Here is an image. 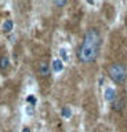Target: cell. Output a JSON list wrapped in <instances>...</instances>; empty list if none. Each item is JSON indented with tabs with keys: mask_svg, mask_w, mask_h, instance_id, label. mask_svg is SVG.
Masks as SVG:
<instances>
[{
	"mask_svg": "<svg viewBox=\"0 0 127 132\" xmlns=\"http://www.w3.org/2000/svg\"><path fill=\"white\" fill-rule=\"evenodd\" d=\"M22 132H31V129H29V128H24Z\"/></svg>",
	"mask_w": 127,
	"mask_h": 132,
	"instance_id": "14",
	"label": "cell"
},
{
	"mask_svg": "<svg viewBox=\"0 0 127 132\" xmlns=\"http://www.w3.org/2000/svg\"><path fill=\"white\" fill-rule=\"evenodd\" d=\"M108 74L110 77L115 84H123L126 80V72H124V68L120 65V63H112L108 68Z\"/></svg>",
	"mask_w": 127,
	"mask_h": 132,
	"instance_id": "2",
	"label": "cell"
},
{
	"mask_svg": "<svg viewBox=\"0 0 127 132\" xmlns=\"http://www.w3.org/2000/svg\"><path fill=\"white\" fill-rule=\"evenodd\" d=\"M54 2V4L57 7H62V6H65V3H66V0H53Z\"/></svg>",
	"mask_w": 127,
	"mask_h": 132,
	"instance_id": "10",
	"label": "cell"
},
{
	"mask_svg": "<svg viewBox=\"0 0 127 132\" xmlns=\"http://www.w3.org/2000/svg\"><path fill=\"white\" fill-rule=\"evenodd\" d=\"M61 114H62V117L64 118H71V116H72V111L71 109H69L68 106H65L62 110H61Z\"/></svg>",
	"mask_w": 127,
	"mask_h": 132,
	"instance_id": "9",
	"label": "cell"
},
{
	"mask_svg": "<svg viewBox=\"0 0 127 132\" xmlns=\"http://www.w3.org/2000/svg\"><path fill=\"white\" fill-rule=\"evenodd\" d=\"M10 68V59L7 56H2L0 58V69L2 70H7Z\"/></svg>",
	"mask_w": 127,
	"mask_h": 132,
	"instance_id": "7",
	"label": "cell"
},
{
	"mask_svg": "<svg viewBox=\"0 0 127 132\" xmlns=\"http://www.w3.org/2000/svg\"><path fill=\"white\" fill-rule=\"evenodd\" d=\"M26 101L29 102V103H32V105H35V103H36V99H35L33 95H29V96L26 98Z\"/></svg>",
	"mask_w": 127,
	"mask_h": 132,
	"instance_id": "12",
	"label": "cell"
},
{
	"mask_svg": "<svg viewBox=\"0 0 127 132\" xmlns=\"http://www.w3.org/2000/svg\"><path fill=\"white\" fill-rule=\"evenodd\" d=\"M51 68H53V72H55V73L61 72V70L64 69L62 61H59V59H55V61H53V65H51Z\"/></svg>",
	"mask_w": 127,
	"mask_h": 132,
	"instance_id": "6",
	"label": "cell"
},
{
	"mask_svg": "<svg viewBox=\"0 0 127 132\" xmlns=\"http://www.w3.org/2000/svg\"><path fill=\"white\" fill-rule=\"evenodd\" d=\"M112 109L116 111H120L123 109V99L122 98H119V96L115 98V101L112 102Z\"/></svg>",
	"mask_w": 127,
	"mask_h": 132,
	"instance_id": "5",
	"label": "cell"
},
{
	"mask_svg": "<svg viewBox=\"0 0 127 132\" xmlns=\"http://www.w3.org/2000/svg\"><path fill=\"white\" fill-rule=\"evenodd\" d=\"M101 45V36L97 29H88L84 33L83 43L79 47L77 51V58L83 63H91L97 59L98 51Z\"/></svg>",
	"mask_w": 127,
	"mask_h": 132,
	"instance_id": "1",
	"label": "cell"
},
{
	"mask_svg": "<svg viewBox=\"0 0 127 132\" xmlns=\"http://www.w3.org/2000/svg\"><path fill=\"white\" fill-rule=\"evenodd\" d=\"M13 26H14L13 21H11V19H6L4 23H3V30H4V32H11V30H13Z\"/></svg>",
	"mask_w": 127,
	"mask_h": 132,
	"instance_id": "8",
	"label": "cell"
},
{
	"mask_svg": "<svg viewBox=\"0 0 127 132\" xmlns=\"http://www.w3.org/2000/svg\"><path fill=\"white\" fill-rule=\"evenodd\" d=\"M59 54H61V56H62V59H64V61H66V59H68V55H66V51H65V50H64V48H61V50H59Z\"/></svg>",
	"mask_w": 127,
	"mask_h": 132,
	"instance_id": "11",
	"label": "cell"
},
{
	"mask_svg": "<svg viewBox=\"0 0 127 132\" xmlns=\"http://www.w3.org/2000/svg\"><path fill=\"white\" fill-rule=\"evenodd\" d=\"M94 2V0H88V3H93Z\"/></svg>",
	"mask_w": 127,
	"mask_h": 132,
	"instance_id": "15",
	"label": "cell"
},
{
	"mask_svg": "<svg viewBox=\"0 0 127 132\" xmlns=\"http://www.w3.org/2000/svg\"><path fill=\"white\" fill-rule=\"evenodd\" d=\"M38 72L40 76H48L50 74V66H48V63H46V62H40L39 66H38Z\"/></svg>",
	"mask_w": 127,
	"mask_h": 132,
	"instance_id": "3",
	"label": "cell"
},
{
	"mask_svg": "<svg viewBox=\"0 0 127 132\" xmlns=\"http://www.w3.org/2000/svg\"><path fill=\"white\" fill-rule=\"evenodd\" d=\"M115 98H116V92H115V89L113 88H106L105 89V99H106V101L112 103L115 101Z\"/></svg>",
	"mask_w": 127,
	"mask_h": 132,
	"instance_id": "4",
	"label": "cell"
},
{
	"mask_svg": "<svg viewBox=\"0 0 127 132\" xmlns=\"http://www.w3.org/2000/svg\"><path fill=\"white\" fill-rule=\"evenodd\" d=\"M28 114H32V113H33V110H32V107H28Z\"/></svg>",
	"mask_w": 127,
	"mask_h": 132,
	"instance_id": "13",
	"label": "cell"
}]
</instances>
